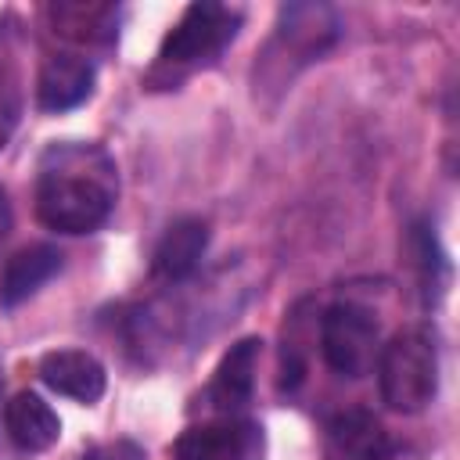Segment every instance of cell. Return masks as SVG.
Listing matches in <instances>:
<instances>
[{
  "label": "cell",
  "instance_id": "obj_16",
  "mask_svg": "<svg viewBox=\"0 0 460 460\" xmlns=\"http://www.w3.org/2000/svg\"><path fill=\"white\" fill-rule=\"evenodd\" d=\"M7 230H11V205H7V194L0 190V241L7 237Z\"/></svg>",
  "mask_w": 460,
  "mask_h": 460
},
{
  "label": "cell",
  "instance_id": "obj_7",
  "mask_svg": "<svg viewBox=\"0 0 460 460\" xmlns=\"http://www.w3.org/2000/svg\"><path fill=\"white\" fill-rule=\"evenodd\" d=\"M40 381L58 395L90 406L104 395L108 374H104L101 359L90 356L86 349H54L40 359Z\"/></svg>",
  "mask_w": 460,
  "mask_h": 460
},
{
  "label": "cell",
  "instance_id": "obj_13",
  "mask_svg": "<svg viewBox=\"0 0 460 460\" xmlns=\"http://www.w3.org/2000/svg\"><path fill=\"white\" fill-rule=\"evenodd\" d=\"M410 252H413L424 302H438V295L446 291V280H449V262H446V252L438 248V237L431 234L428 223L410 226Z\"/></svg>",
  "mask_w": 460,
  "mask_h": 460
},
{
  "label": "cell",
  "instance_id": "obj_4",
  "mask_svg": "<svg viewBox=\"0 0 460 460\" xmlns=\"http://www.w3.org/2000/svg\"><path fill=\"white\" fill-rule=\"evenodd\" d=\"M320 349L334 374L341 377H363L377 359V320L370 309L356 302H338L323 313L320 323Z\"/></svg>",
  "mask_w": 460,
  "mask_h": 460
},
{
  "label": "cell",
  "instance_id": "obj_9",
  "mask_svg": "<svg viewBox=\"0 0 460 460\" xmlns=\"http://www.w3.org/2000/svg\"><path fill=\"white\" fill-rule=\"evenodd\" d=\"M4 424H7V435L18 449L25 453H43L58 442L61 435V420L58 413L50 410L47 399H40L36 392H18L11 395L7 410H4Z\"/></svg>",
  "mask_w": 460,
  "mask_h": 460
},
{
  "label": "cell",
  "instance_id": "obj_2",
  "mask_svg": "<svg viewBox=\"0 0 460 460\" xmlns=\"http://www.w3.org/2000/svg\"><path fill=\"white\" fill-rule=\"evenodd\" d=\"M381 399L395 413H420L438 395V341L428 327H406L377 352Z\"/></svg>",
  "mask_w": 460,
  "mask_h": 460
},
{
  "label": "cell",
  "instance_id": "obj_3",
  "mask_svg": "<svg viewBox=\"0 0 460 460\" xmlns=\"http://www.w3.org/2000/svg\"><path fill=\"white\" fill-rule=\"evenodd\" d=\"M237 29H241V11L237 7L212 4V0L190 4L180 14V22L169 29V36L162 40L151 79L165 75L162 83H176L180 75H190L194 68L216 61L223 54V47L237 36Z\"/></svg>",
  "mask_w": 460,
  "mask_h": 460
},
{
  "label": "cell",
  "instance_id": "obj_14",
  "mask_svg": "<svg viewBox=\"0 0 460 460\" xmlns=\"http://www.w3.org/2000/svg\"><path fill=\"white\" fill-rule=\"evenodd\" d=\"M22 115V90H18V75L11 72L7 61H0V147L11 140L14 126Z\"/></svg>",
  "mask_w": 460,
  "mask_h": 460
},
{
  "label": "cell",
  "instance_id": "obj_5",
  "mask_svg": "<svg viewBox=\"0 0 460 460\" xmlns=\"http://www.w3.org/2000/svg\"><path fill=\"white\" fill-rule=\"evenodd\" d=\"M262 428L248 417H216L190 424L172 442V460H259Z\"/></svg>",
  "mask_w": 460,
  "mask_h": 460
},
{
  "label": "cell",
  "instance_id": "obj_11",
  "mask_svg": "<svg viewBox=\"0 0 460 460\" xmlns=\"http://www.w3.org/2000/svg\"><path fill=\"white\" fill-rule=\"evenodd\" d=\"M205 248H208V223L194 216L176 219L155 248V273L162 280H183L198 270Z\"/></svg>",
  "mask_w": 460,
  "mask_h": 460
},
{
  "label": "cell",
  "instance_id": "obj_10",
  "mask_svg": "<svg viewBox=\"0 0 460 460\" xmlns=\"http://www.w3.org/2000/svg\"><path fill=\"white\" fill-rule=\"evenodd\" d=\"M334 446L352 460H392L395 442L370 410H341L327 420Z\"/></svg>",
  "mask_w": 460,
  "mask_h": 460
},
{
  "label": "cell",
  "instance_id": "obj_12",
  "mask_svg": "<svg viewBox=\"0 0 460 460\" xmlns=\"http://www.w3.org/2000/svg\"><path fill=\"white\" fill-rule=\"evenodd\" d=\"M61 270V252L54 244H29L4 262L0 273V305H18L36 295Z\"/></svg>",
  "mask_w": 460,
  "mask_h": 460
},
{
  "label": "cell",
  "instance_id": "obj_8",
  "mask_svg": "<svg viewBox=\"0 0 460 460\" xmlns=\"http://www.w3.org/2000/svg\"><path fill=\"white\" fill-rule=\"evenodd\" d=\"M93 93V65L83 54H50L36 79V104L43 111H68Z\"/></svg>",
  "mask_w": 460,
  "mask_h": 460
},
{
  "label": "cell",
  "instance_id": "obj_1",
  "mask_svg": "<svg viewBox=\"0 0 460 460\" xmlns=\"http://www.w3.org/2000/svg\"><path fill=\"white\" fill-rule=\"evenodd\" d=\"M119 198V169L97 144H50L40 155L36 176V216L58 234L97 230Z\"/></svg>",
  "mask_w": 460,
  "mask_h": 460
},
{
  "label": "cell",
  "instance_id": "obj_15",
  "mask_svg": "<svg viewBox=\"0 0 460 460\" xmlns=\"http://www.w3.org/2000/svg\"><path fill=\"white\" fill-rule=\"evenodd\" d=\"M79 460H144V453H140V446H133V442H104V446L90 449V453L79 456Z\"/></svg>",
  "mask_w": 460,
  "mask_h": 460
},
{
  "label": "cell",
  "instance_id": "obj_6",
  "mask_svg": "<svg viewBox=\"0 0 460 460\" xmlns=\"http://www.w3.org/2000/svg\"><path fill=\"white\" fill-rule=\"evenodd\" d=\"M262 341L259 338H241L230 345V352L219 359L208 388H205V406L216 410L219 417H237L241 406L252 399L255 388V363H259Z\"/></svg>",
  "mask_w": 460,
  "mask_h": 460
}]
</instances>
